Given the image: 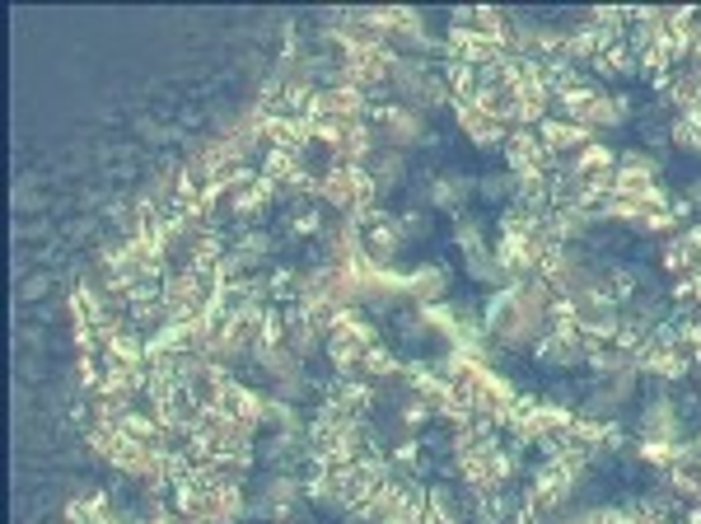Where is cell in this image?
Segmentation results:
<instances>
[{"label": "cell", "instance_id": "1", "mask_svg": "<svg viewBox=\"0 0 701 524\" xmlns=\"http://www.w3.org/2000/svg\"><path fill=\"white\" fill-rule=\"evenodd\" d=\"M421 112L417 108H402V112H388V141L393 145H407V141H417L421 136Z\"/></svg>", "mask_w": 701, "mask_h": 524}]
</instances>
